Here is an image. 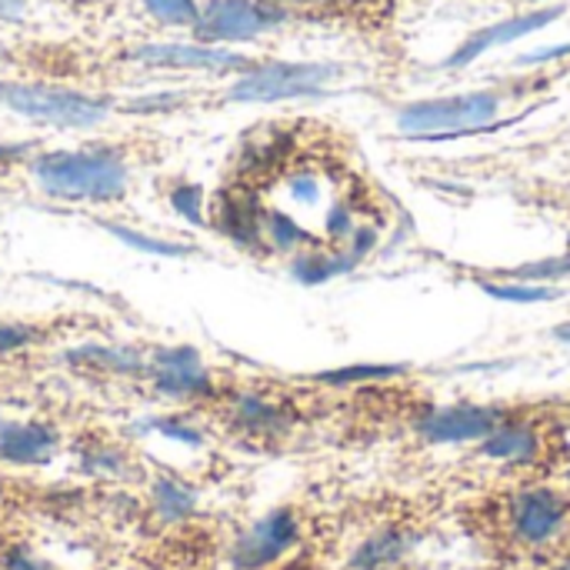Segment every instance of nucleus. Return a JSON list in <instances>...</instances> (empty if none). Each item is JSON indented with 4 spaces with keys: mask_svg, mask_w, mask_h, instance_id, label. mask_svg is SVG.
Returning <instances> with one entry per match:
<instances>
[{
    "mask_svg": "<svg viewBox=\"0 0 570 570\" xmlns=\"http://www.w3.org/2000/svg\"><path fill=\"white\" fill-rule=\"evenodd\" d=\"M17 167H23L27 180L47 200L80 207H117L130 197L137 180L130 147L104 140L63 150H30Z\"/></svg>",
    "mask_w": 570,
    "mask_h": 570,
    "instance_id": "nucleus-1",
    "label": "nucleus"
},
{
    "mask_svg": "<svg viewBox=\"0 0 570 570\" xmlns=\"http://www.w3.org/2000/svg\"><path fill=\"white\" fill-rule=\"evenodd\" d=\"M481 531L508 558L561 551L570 531V491L551 484L514 488L481 511Z\"/></svg>",
    "mask_w": 570,
    "mask_h": 570,
    "instance_id": "nucleus-2",
    "label": "nucleus"
},
{
    "mask_svg": "<svg viewBox=\"0 0 570 570\" xmlns=\"http://www.w3.org/2000/svg\"><path fill=\"white\" fill-rule=\"evenodd\" d=\"M0 107L57 130H90L117 110L114 97L107 94H87L77 87L33 80H0Z\"/></svg>",
    "mask_w": 570,
    "mask_h": 570,
    "instance_id": "nucleus-3",
    "label": "nucleus"
},
{
    "mask_svg": "<svg viewBox=\"0 0 570 570\" xmlns=\"http://www.w3.org/2000/svg\"><path fill=\"white\" fill-rule=\"evenodd\" d=\"M501 97L491 90L454 94L441 100H417L397 110V127L417 140H451L468 134H484L501 124L498 120Z\"/></svg>",
    "mask_w": 570,
    "mask_h": 570,
    "instance_id": "nucleus-4",
    "label": "nucleus"
},
{
    "mask_svg": "<svg viewBox=\"0 0 570 570\" xmlns=\"http://www.w3.org/2000/svg\"><path fill=\"white\" fill-rule=\"evenodd\" d=\"M337 77H341V67L321 63V60L254 63L227 87V100L230 104H277V100H297V97H321Z\"/></svg>",
    "mask_w": 570,
    "mask_h": 570,
    "instance_id": "nucleus-5",
    "label": "nucleus"
},
{
    "mask_svg": "<svg viewBox=\"0 0 570 570\" xmlns=\"http://www.w3.org/2000/svg\"><path fill=\"white\" fill-rule=\"evenodd\" d=\"M287 10L271 0H207L194 23V40L200 43H240L277 30Z\"/></svg>",
    "mask_w": 570,
    "mask_h": 570,
    "instance_id": "nucleus-6",
    "label": "nucleus"
},
{
    "mask_svg": "<svg viewBox=\"0 0 570 570\" xmlns=\"http://www.w3.org/2000/svg\"><path fill=\"white\" fill-rule=\"evenodd\" d=\"M304 538L301 514L294 508H277L254 521L237 541L230 544V568L234 570H274L297 551Z\"/></svg>",
    "mask_w": 570,
    "mask_h": 570,
    "instance_id": "nucleus-7",
    "label": "nucleus"
},
{
    "mask_svg": "<svg viewBox=\"0 0 570 570\" xmlns=\"http://www.w3.org/2000/svg\"><path fill=\"white\" fill-rule=\"evenodd\" d=\"M134 63L157 67V70H204V73H230V70H250V57L217 47V43H200V40H160V43H140L127 53Z\"/></svg>",
    "mask_w": 570,
    "mask_h": 570,
    "instance_id": "nucleus-8",
    "label": "nucleus"
},
{
    "mask_svg": "<svg viewBox=\"0 0 570 570\" xmlns=\"http://www.w3.org/2000/svg\"><path fill=\"white\" fill-rule=\"evenodd\" d=\"M508 414H511L508 407H491V404H448V407L424 411L414 431L428 444H478Z\"/></svg>",
    "mask_w": 570,
    "mask_h": 570,
    "instance_id": "nucleus-9",
    "label": "nucleus"
},
{
    "mask_svg": "<svg viewBox=\"0 0 570 570\" xmlns=\"http://www.w3.org/2000/svg\"><path fill=\"white\" fill-rule=\"evenodd\" d=\"M548 428L528 414H508L484 441H478V454L488 461H504L514 468H538L548 458Z\"/></svg>",
    "mask_w": 570,
    "mask_h": 570,
    "instance_id": "nucleus-10",
    "label": "nucleus"
},
{
    "mask_svg": "<svg viewBox=\"0 0 570 570\" xmlns=\"http://www.w3.org/2000/svg\"><path fill=\"white\" fill-rule=\"evenodd\" d=\"M147 371H150L157 394L174 397V401H197L214 391L210 374L194 347H160L154 351Z\"/></svg>",
    "mask_w": 570,
    "mask_h": 570,
    "instance_id": "nucleus-11",
    "label": "nucleus"
},
{
    "mask_svg": "<svg viewBox=\"0 0 570 570\" xmlns=\"http://www.w3.org/2000/svg\"><path fill=\"white\" fill-rule=\"evenodd\" d=\"M561 13H564V7H548V10H531V13H518V17L498 20V23H491V27H481L478 33H471V37L444 60V67H451V70L468 67V63H474L478 57H484V53L494 50V47L514 43V40H521V37H528V33H534V30L551 27Z\"/></svg>",
    "mask_w": 570,
    "mask_h": 570,
    "instance_id": "nucleus-12",
    "label": "nucleus"
},
{
    "mask_svg": "<svg viewBox=\"0 0 570 570\" xmlns=\"http://www.w3.org/2000/svg\"><path fill=\"white\" fill-rule=\"evenodd\" d=\"M414 544V531H407L404 524H384L354 548V554L347 558V570H401Z\"/></svg>",
    "mask_w": 570,
    "mask_h": 570,
    "instance_id": "nucleus-13",
    "label": "nucleus"
},
{
    "mask_svg": "<svg viewBox=\"0 0 570 570\" xmlns=\"http://www.w3.org/2000/svg\"><path fill=\"white\" fill-rule=\"evenodd\" d=\"M60 451V438L53 428L47 424H0V461L3 464H20V468H33V464H47L53 461Z\"/></svg>",
    "mask_w": 570,
    "mask_h": 570,
    "instance_id": "nucleus-14",
    "label": "nucleus"
},
{
    "mask_svg": "<svg viewBox=\"0 0 570 570\" xmlns=\"http://www.w3.org/2000/svg\"><path fill=\"white\" fill-rule=\"evenodd\" d=\"M230 424L250 438H284L294 424V414L287 411V404L264 394H240L230 404Z\"/></svg>",
    "mask_w": 570,
    "mask_h": 570,
    "instance_id": "nucleus-15",
    "label": "nucleus"
},
{
    "mask_svg": "<svg viewBox=\"0 0 570 570\" xmlns=\"http://www.w3.org/2000/svg\"><path fill=\"white\" fill-rule=\"evenodd\" d=\"M481 291L488 297H498V301H508V304H538V301H554L561 294L551 284H524V281H511V284L481 281Z\"/></svg>",
    "mask_w": 570,
    "mask_h": 570,
    "instance_id": "nucleus-16",
    "label": "nucleus"
},
{
    "mask_svg": "<svg viewBox=\"0 0 570 570\" xmlns=\"http://www.w3.org/2000/svg\"><path fill=\"white\" fill-rule=\"evenodd\" d=\"M140 7L147 10L150 20H157L164 27H187V30H194V23L200 17V3L197 0H140Z\"/></svg>",
    "mask_w": 570,
    "mask_h": 570,
    "instance_id": "nucleus-17",
    "label": "nucleus"
},
{
    "mask_svg": "<svg viewBox=\"0 0 570 570\" xmlns=\"http://www.w3.org/2000/svg\"><path fill=\"white\" fill-rule=\"evenodd\" d=\"M170 204H174V210L177 214H184L190 224H207V210H204V190L197 187V184H190V180H174V187H170Z\"/></svg>",
    "mask_w": 570,
    "mask_h": 570,
    "instance_id": "nucleus-18",
    "label": "nucleus"
},
{
    "mask_svg": "<svg viewBox=\"0 0 570 570\" xmlns=\"http://www.w3.org/2000/svg\"><path fill=\"white\" fill-rule=\"evenodd\" d=\"M501 274H508L514 281H561V277H570V254L534 261V264H524L518 271H501Z\"/></svg>",
    "mask_w": 570,
    "mask_h": 570,
    "instance_id": "nucleus-19",
    "label": "nucleus"
},
{
    "mask_svg": "<svg viewBox=\"0 0 570 570\" xmlns=\"http://www.w3.org/2000/svg\"><path fill=\"white\" fill-rule=\"evenodd\" d=\"M157 508H160L164 518H184V514H190V508H194V494L184 491V488L174 484V481H160V484H157Z\"/></svg>",
    "mask_w": 570,
    "mask_h": 570,
    "instance_id": "nucleus-20",
    "label": "nucleus"
},
{
    "mask_svg": "<svg viewBox=\"0 0 570 570\" xmlns=\"http://www.w3.org/2000/svg\"><path fill=\"white\" fill-rule=\"evenodd\" d=\"M401 367H347V371H334L324 374V384H357V381H381V377H394Z\"/></svg>",
    "mask_w": 570,
    "mask_h": 570,
    "instance_id": "nucleus-21",
    "label": "nucleus"
},
{
    "mask_svg": "<svg viewBox=\"0 0 570 570\" xmlns=\"http://www.w3.org/2000/svg\"><path fill=\"white\" fill-rule=\"evenodd\" d=\"M3 568L7 570H53L47 561H37V558H30L27 551H20V548H13V551H7L3 554Z\"/></svg>",
    "mask_w": 570,
    "mask_h": 570,
    "instance_id": "nucleus-22",
    "label": "nucleus"
},
{
    "mask_svg": "<svg viewBox=\"0 0 570 570\" xmlns=\"http://www.w3.org/2000/svg\"><path fill=\"white\" fill-rule=\"evenodd\" d=\"M554 57H570V43H561V47H541V50H531V53H524L518 63L521 67H528V63H548V60H554Z\"/></svg>",
    "mask_w": 570,
    "mask_h": 570,
    "instance_id": "nucleus-23",
    "label": "nucleus"
},
{
    "mask_svg": "<svg viewBox=\"0 0 570 570\" xmlns=\"http://www.w3.org/2000/svg\"><path fill=\"white\" fill-rule=\"evenodd\" d=\"M27 13V0H0V20H20Z\"/></svg>",
    "mask_w": 570,
    "mask_h": 570,
    "instance_id": "nucleus-24",
    "label": "nucleus"
},
{
    "mask_svg": "<svg viewBox=\"0 0 570 570\" xmlns=\"http://www.w3.org/2000/svg\"><path fill=\"white\" fill-rule=\"evenodd\" d=\"M274 570H321V564H317L311 554H301V558H294V561H284V564H277Z\"/></svg>",
    "mask_w": 570,
    "mask_h": 570,
    "instance_id": "nucleus-25",
    "label": "nucleus"
},
{
    "mask_svg": "<svg viewBox=\"0 0 570 570\" xmlns=\"http://www.w3.org/2000/svg\"><path fill=\"white\" fill-rule=\"evenodd\" d=\"M544 570H570V554H558Z\"/></svg>",
    "mask_w": 570,
    "mask_h": 570,
    "instance_id": "nucleus-26",
    "label": "nucleus"
},
{
    "mask_svg": "<svg viewBox=\"0 0 570 570\" xmlns=\"http://www.w3.org/2000/svg\"><path fill=\"white\" fill-rule=\"evenodd\" d=\"M271 3H281V7H307V3H321V0H271Z\"/></svg>",
    "mask_w": 570,
    "mask_h": 570,
    "instance_id": "nucleus-27",
    "label": "nucleus"
},
{
    "mask_svg": "<svg viewBox=\"0 0 570 570\" xmlns=\"http://www.w3.org/2000/svg\"><path fill=\"white\" fill-rule=\"evenodd\" d=\"M554 334H558L561 341H570V324H561V327H558Z\"/></svg>",
    "mask_w": 570,
    "mask_h": 570,
    "instance_id": "nucleus-28",
    "label": "nucleus"
},
{
    "mask_svg": "<svg viewBox=\"0 0 570 570\" xmlns=\"http://www.w3.org/2000/svg\"><path fill=\"white\" fill-rule=\"evenodd\" d=\"M561 554H570V531L568 538H564V544H561Z\"/></svg>",
    "mask_w": 570,
    "mask_h": 570,
    "instance_id": "nucleus-29",
    "label": "nucleus"
},
{
    "mask_svg": "<svg viewBox=\"0 0 570 570\" xmlns=\"http://www.w3.org/2000/svg\"><path fill=\"white\" fill-rule=\"evenodd\" d=\"M564 488L570 491V461H568V468H564Z\"/></svg>",
    "mask_w": 570,
    "mask_h": 570,
    "instance_id": "nucleus-30",
    "label": "nucleus"
},
{
    "mask_svg": "<svg viewBox=\"0 0 570 570\" xmlns=\"http://www.w3.org/2000/svg\"><path fill=\"white\" fill-rule=\"evenodd\" d=\"M528 3H541V0H528Z\"/></svg>",
    "mask_w": 570,
    "mask_h": 570,
    "instance_id": "nucleus-31",
    "label": "nucleus"
},
{
    "mask_svg": "<svg viewBox=\"0 0 570 570\" xmlns=\"http://www.w3.org/2000/svg\"><path fill=\"white\" fill-rule=\"evenodd\" d=\"M568 254H570V240H568Z\"/></svg>",
    "mask_w": 570,
    "mask_h": 570,
    "instance_id": "nucleus-32",
    "label": "nucleus"
},
{
    "mask_svg": "<svg viewBox=\"0 0 570 570\" xmlns=\"http://www.w3.org/2000/svg\"><path fill=\"white\" fill-rule=\"evenodd\" d=\"M0 498H3V491H0Z\"/></svg>",
    "mask_w": 570,
    "mask_h": 570,
    "instance_id": "nucleus-33",
    "label": "nucleus"
}]
</instances>
